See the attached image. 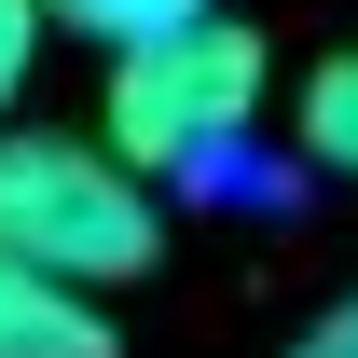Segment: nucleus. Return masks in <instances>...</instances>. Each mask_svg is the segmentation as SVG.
Wrapping results in <instances>:
<instances>
[{
    "label": "nucleus",
    "instance_id": "nucleus-1",
    "mask_svg": "<svg viewBox=\"0 0 358 358\" xmlns=\"http://www.w3.org/2000/svg\"><path fill=\"white\" fill-rule=\"evenodd\" d=\"M0 248H28L69 289H124L166 248V207L152 179L110 152V138H42V124H0Z\"/></svg>",
    "mask_w": 358,
    "mask_h": 358
},
{
    "label": "nucleus",
    "instance_id": "nucleus-2",
    "mask_svg": "<svg viewBox=\"0 0 358 358\" xmlns=\"http://www.w3.org/2000/svg\"><path fill=\"white\" fill-rule=\"evenodd\" d=\"M248 110H262V42H248L234 14H193V28H152V42L110 55L96 138L166 193V179H207V166H221L234 138H248Z\"/></svg>",
    "mask_w": 358,
    "mask_h": 358
},
{
    "label": "nucleus",
    "instance_id": "nucleus-3",
    "mask_svg": "<svg viewBox=\"0 0 358 358\" xmlns=\"http://www.w3.org/2000/svg\"><path fill=\"white\" fill-rule=\"evenodd\" d=\"M0 358H110V317H96V289L42 275L28 248H0Z\"/></svg>",
    "mask_w": 358,
    "mask_h": 358
},
{
    "label": "nucleus",
    "instance_id": "nucleus-4",
    "mask_svg": "<svg viewBox=\"0 0 358 358\" xmlns=\"http://www.w3.org/2000/svg\"><path fill=\"white\" fill-rule=\"evenodd\" d=\"M303 166L358 179V55H317L303 69Z\"/></svg>",
    "mask_w": 358,
    "mask_h": 358
},
{
    "label": "nucleus",
    "instance_id": "nucleus-5",
    "mask_svg": "<svg viewBox=\"0 0 358 358\" xmlns=\"http://www.w3.org/2000/svg\"><path fill=\"white\" fill-rule=\"evenodd\" d=\"M55 28H83V42H152V28H193V14H221V0H42Z\"/></svg>",
    "mask_w": 358,
    "mask_h": 358
},
{
    "label": "nucleus",
    "instance_id": "nucleus-6",
    "mask_svg": "<svg viewBox=\"0 0 358 358\" xmlns=\"http://www.w3.org/2000/svg\"><path fill=\"white\" fill-rule=\"evenodd\" d=\"M42 0H0V124H14V96H28V69H42Z\"/></svg>",
    "mask_w": 358,
    "mask_h": 358
},
{
    "label": "nucleus",
    "instance_id": "nucleus-7",
    "mask_svg": "<svg viewBox=\"0 0 358 358\" xmlns=\"http://www.w3.org/2000/svg\"><path fill=\"white\" fill-rule=\"evenodd\" d=\"M289 358H358V289H345V303H331V317H317V331H303V345H289Z\"/></svg>",
    "mask_w": 358,
    "mask_h": 358
}]
</instances>
